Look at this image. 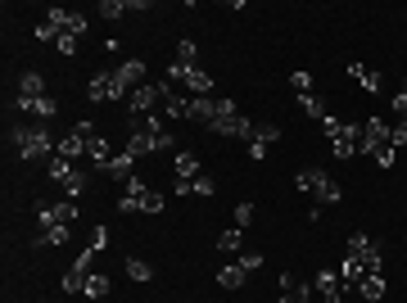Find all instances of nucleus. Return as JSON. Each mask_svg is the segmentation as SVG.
Masks as SVG:
<instances>
[{"mask_svg":"<svg viewBox=\"0 0 407 303\" xmlns=\"http://www.w3.org/2000/svg\"><path fill=\"white\" fill-rule=\"evenodd\" d=\"M177 145V136H172L168 127H163L159 118H131V140H127V154H159V149H172Z\"/></svg>","mask_w":407,"mask_h":303,"instance_id":"1","label":"nucleus"},{"mask_svg":"<svg viewBox=\"0 0 407 303\" xmlns=\"http://www.w3.org/2000/svg\"><path fill=\"white\" fill-rule=\"evenodd\" d=\"M9 145H14L18 158H50L55 154V140L45 122H14L9 127Z\"/></svg>","mask_w":407,"mask_h":303,"instance_id":"2","label":"nucleus"},{"mask_svg":"<svg viewBox=\"0 0 407 303\" xmlns=\"http://www.w3.org/2000/svg\"><path fill=\"white\" fill-rule=\"evenodd\" d=\"M322 131L331 136V145H335V158H353V154H362V127L357 122H339L326 113L322 118Z\"/></svg>","mask_w":407,"mask_h":303,"instance_id":"3","label":"nucleus"},{"mask_svg":"<svg viewBox=\"0 0 407 303\" xmlns=\"http://www.w3.org/2000/svg\"><path fill=\"white\" fill-rule=\"evenodd\" d=\"M344 253H348V258H357V263H366V272H385V249H380V240H371L366 231L348 235Z\"/></svg>","mask_w":407,"mask_h":303,"instance_id":"4","label":"nucleus"},{"mask_svg":"<svg viewBox=\"0 0 407 303\" xmlns=\"http://www.w3.org/2000/svg\"><path fill=\"white\" fill-rule=\"evenodd\" d=\"M77 200H41L36 204V217H41V226H73L77 222Z\"/></svg>","mask_w":407,"mask_h":303,"instance_id":"5","label":"nucleus"},{"mask_svg":"<svg viewBox=\"0 0 407 303\" xmlns=\"http://www.w3.org/2000/svg\"><path fill=\"white\" fill-rule=\"evenodd\" d=\"M109 77H113L118 100H122V96H131L136 87H145V64H141V59H122L118 68H109Z\"/></svg>","mask_w":407,"mask_h":303,"instance_id":"6","label":"nucleus"},{"mask_svg":"<svg viewBox=\"0 0 407 303\" xmlns=\"http://www.w3.org/2000/svg\"><path fill=\"white\" fill-rule=\"evenodd\" d=\"M163 91H168V82H154V87H136L127 96V113L131 118H150L154 104H163Z\"/></svg>","mask_w":407,"mask_h":303,"instance_id":"7","label":"nucleus"},{"mask_svg":"<svg viewBox=\"0 0 407 303\" xmlns=\"http://www.w3.org/2000/svg\"><path fill=\"white\" fill-rule=\"evenodd\" d=\"M195 68H199V45L186 36V41L177 45V59L168 64V82L177 87V82H186V73H195Z\"/></svg>","mask_w":407,"mask_h":303,"instance_id":"8","label":"nucleus"},{"mask_svg":"<svg viewBox=\"0 0 407 303\" xmlns=\"http://www.w3.org/2000/svg\"><path fill=\"white\" fill-rule=\"evenodd\" d=\"M91 263H95V249L86 244V249H82V258H77L73 267L64 272V295H82V290H86V276H91Z\"/></svg>","mask_w":407,"mask_h":303,"instance_id":"9","label":"nucleus"},{"mask_svg":"<svg viewBox=\"0 0 407 303\" xmlns=\"http://www.w3.org/2000/svg\"><path fill=\"white\" fill-rule=\"evenodd\" d=\"M45 23L55 27V32H68V36H86V18L82 14H73V9H45Z\"/></svg>","mask_w":407,"mask_h":303,"instance_id":"10","label":"nucleus"},{"mask_svg":"<svg viewBox=\"0 0 407 303\" xmlns=\"http://www.w3.org/2000/svg\"><path fill=\"white\" fill-rule=\"evenodd\" d=\"M14 109H18V118H41V122H50L55 113H59V100H55V96H41V100H14Z\"/></svg>","mask_w":407,"mask_h":303,"instance_id":"11","label":"nucleus"},{"mask_svg":"<svg viewBox=\"0 0 407 303\" xmlns=\"http://www.w3.org/2000/svg\"><path fill=\"white\" fill-rule=\"evenodd\" d=\"M145 195H150V186H145L141 177H131V182H122V195H118V213H141Z\"/></svg>","mask_w":407,"mask_h":303,"instance_id":"12","label":"nucleus"},{"mask_svg":"<svg viewBox=\"0 0 407 303\" xmlns=\"http://www.w3.org/2000/svg\"><path fill=\"white\" fill-rule=\"evenodd\" d=\"M313 290H317L322 303H344V281H339V272H317Z\"/></svg>","mask_w":407,"mask_h":303,"instance_id":"13","label":"nucleus"},{"mask_svg":"<svg viewBox=\"0 0 407 303\" xmlns=\"http://www.w3.org/2000/svg\"><path fill=\"white\" fill-rule=\"evenodd\" d=\"M380 145H390V122L385 118L362 122V154H371V149H380Z\"/></svg>","mask_w":407,"mask_h":303,"instance_id":"14","label":"nucleus"},{"mask_svg":"<svg viewBox=\"0 0 407 303\" xmlns=\"http://www.w3.org/2000/svg\"><path fill=\"white\" fill-rule=\"evenodd\" d=\"M86 100H95V104L118 100V91H113V77H109V73H95V77L86 82Z\"/></svg>","mask_w":407,"mask_h":303,"instance_id":"15","label":"nucleus"},{"mask_svg":"<svg viewBox=\"0 0 407 303\" xmlns=\"http://www.w3.org/2000/svg\"><path fill=\"white\" fill-rule=\"evenodd\" d=\"M163 113H168V118H190V96H181L172 82H168V91H163Z\"/></svg>","mask_w":407,"mask_h":303,"instance_id":"16","label":"nucleus"},{"mask_svg":"<svg viewBox=\"0 0 407 303\" xmlns=\"http://www.w3.org/2000/svg\"><path fill=\"white\" fill-rule=\"evenodd\" d=\"M213 118H217V100H213V96H190V122L213 127Z\"/></svg>","mask_w":407,"mask_h":303,"instance_id":"17","label":"nucleus"},{"mask_svg":"<svg viewBox=\"0 0 407 303\" xmlns=\"http://www.w3.org/2000/svg\"><path fill=\"white\" fill-rule=\"evenodd\" d=\"M86 158L95 163V172H104V168L113 163V145L104 136H95V140H86Z\"/></svg>","mask_w":407,"mask_h":303,"instance_id":"18","label":"nucleus"},{"mask_svg":"<svg viewBox=\"0 0 407 303\" xmlns=\"http://www.w3.org/2000/svg\"><path fill=\"white\" fill-rule=\"evenodd\" d=\"M357 295H362L366 303H380L385 299V276H380V272H366V276L357 281Z\"/></svg>","mask_w":407,"mask_h":303,"instance_id":"19","label":"nucleus"},{"mask_svg":"<svg viewBox=\"0 0 407 303\" xmlns=\"http://www.w3.org/2000/svg\"><path fill=\"white\" fill-rule=\"evenodd\" d=\"M55 154H59V158H68V163H73V158H86V136L68 131V136L59 140V145H55Z\"/></svg>","mask_w":407,"mask_h":303,"instance_id":"20","label":"nucleus"},{"mask_svg":"<svg viewBox=\"0 0 407 303\" xmlns=\"http://www.w3.org/2000/svg\"><path fill=\"white\" fill-rule=\"evenodd\" d=\"M45 96V77L41 73H23L18 77V100H41Z\"/></svg>","mask_w":407,"mask_h":303,"instance_id":"21","label":"nucleus"},{"mask_svg":"<svg viewBox=\"0 0 407 303\" xmlns=\"http://www.w3.org/2000/svg\"><path fill=\"white\" fill-rule=\"evenodd\" d=\"M59 191L68 195V200H77V195H86V191H91V172H82V168H73V172L64 177V186H59Z\"/></svg>","mask_w":407,"mask_h":303,"instance_id":"22","label":"nucleus"},{"mask_svg":"<svg viewBox=\"0 0 407 303\" xmlns=\"http://www.w3.org/2000/svg\"><path fill=\"white\" fill-rule=\"evenodd\" d=\"M104 172L118 177V182H131V177H136V154H127V149H122V154H113V163L104 168Z\"/></svg>","mask_w":407,"mask_h":303,"instance_id":"23","label":"nucleus"},{"mask_svg":"<svg viewBox=\"0 0 407 303\" xmlns=\"http://www.w3.org/2000/svg\"><path fill=\"white\" fill-rule=\"evenodd\" d=\"M245 281H249V272L240 267V263H227V267L217 272V286H222V290H240Z\"/></svg>","mask_w":407,"mask_h":303,"instance_id":"24","label":"nucleus"},{"mask_svg":"<svg viewBox=\"0 0 407 303\" xmlns=\"http://www.w3.org/2000/svg\"><path fill=\"white\" fill-rule=\"evenodd\" d=\"M172 168H177V182H195V177H199V154L181 149V154H177V163H172Z\"/></svg>","mask_w":407,"mask_h":303,"instance_id":"25","label":"nucleus"},{"mask_svg":"<svg viewBox=\"0 0 407 303\" xmlns=\"http://www.w3.org/2000/svg\"><path fill=\"white\" fill-rule=\"evenodd\" d=\"M313 200H317V208H331V204H339V200H344V195H339V182H335V177H326V182L313 191Z\"/></svg>","mask_w":407,"mask_h":303,"instance_id":"26","label":"nucleus"},{"mask_svg":"<svg viewBox=\"0 0 407 303\" xmlns=\"http://www.w3.org/2000/svg\"><path fill=\"white\" fill-rule=\"evenodd\" d=\"M362 276H366V263H357V258H348V253H344V263H339V281H344V290L357 286Z\"/></svg>","mask_w":407,"mask_h":303,"instance_id":"27","label":"nucleus"},{"mask_svg":"<svg viewBox=\"0 0 407 303\" xmlns=\"http://www.w3.org/2000/svg\"><path fill=\"white\" fill-rule=\"evenodd\" d=\"M181 87L190 91V96H213V77L204 68H195V73H186V82H181Z\"/></svg>","mask_w":407,"mask_h":303,"instance_id":"28","label":"nucleus"},{"mask_svg":"<svg viewBox=\"0 0 407 303\" xmlns=\"http://www.w3.org/2000/svg\"><path fill=\"white\" fill-rule=\"evenodd\" d=\"M326 177H331V172H326V168H304V172L294 177V186H299V191H308V195H313L317 186L326 182Z\"/></svg>","mask_w":407,"mask_h":303,"instance_id":"29","label":"nucleus"},{"mask_svg":"<svg viewBox=\"0 0 407 303\" xmlns=\"http://www.w3.org/2000/svg\"><path fill=\"white\" fill-rule=\"evenodd\" d=\"M217 249L222 253H245V231H240V226H236V231H222L217 235Z\"/></svg>","mask_w":407,"mask_h":303,"instance_id":"30","label":"nucleus"},{"mask_svg":"<svg viewBox=\"0 0 407 303\" xmlns=\"http://www.w3.org/2000/svg\"><path fill=\"white\" fill-rule=\"evenodd\" d=\"M68 172H73V163H68V158H59V154L45 158V177H50L55 186H64V177H68Z\"/></svg>","mask_w":407,"mask_h":303,"instance_id":"31","label":"nucleus"},{"mask_svg":"<svg viewBox=\"0 0 407 303\" xmlns=\"http://www.w3.org/2000/svg\"><path fill=\"white\" fill-rule=\"evenodd\" d=\"M82 295H86V299H104V295H109V276H104V272H91Z\"/></svg>","mask_w":407,"mask_h":303,"instance_id":"32","label":"nucleus"},{"mask_svg":"<svg viewBox=\"0 0 407 303\" xmlns=\"http://www.w3.org/2000/svg\"><path fill=\"white\" fill-rule=\"evenodd\" d=\"M95 14H100V18H122V14H127V0H100Z\"/></svg>","mask_w":407,"mask_h":303,"instance_id":"33","label":"nucleus"},{"mask_svg":"<svg viewBox=\"0 0 407 303\" xmlns=\"http://www.w3.org/2000/svg\"><path fill=\"white\" fill-rule=\"evenodd\" d=\"M290 87L299 91V96H313V73L308 68H299V73H290Z\"/></svg>","mask_w":407,"mask_h":303,"instance_id":"34","label":"nucleus"},{"mask_svg":"<svg viewBox=\"0 0 407 303\" xmlns=\"http://www.w3.org/2000/svg\"><path fill=\"white\" fill-rule=\"evenodd\" d=\"M127 276H131V281H150V276H154V267H150L145 258H127Z\"/></svg>","mask_w":407,"mask_h":303,"instance_id":"35","label":"nucleus"},{"mask_svg":"<svg viewBox=\"0 0 407 303\" xmlns=\"http://www.w3.org/2000/svg\"><path fill=\"white\" fill-rule=\"evenodd\" d=\"M371 158H376V168H394V163H399V149L380 145V149H371Z\"/></svg>","mask_w":407,"mask_h":303,"instance_id":"36","label":"nucleus"},{"mask_svg":"<svg viewBox=\"0 0 407 303\" xmlns=\"http://www.w3.org/2000/svg\"><path fill=\"white\" fill-rule=\"evenodd\" d=\"M299 109H304L308 118H317V122L326 118V109H322V100H317V96H299Z\"/></svg>","mask_w":407,"mask_h":303,"instance_id":"37","label":"nucleus"},{"mask_svg":"<svg viewBox=\"0 0 407 303\" xmlns=\"http://www.w3.org/2000/svg\"><path fill=\"white\" fill-rule=\"evenodd\" d=\"M68 235H73V226H45L41 244H68Z\"/></svg>","mask_w":407,"mask_h":303,"instance_id":"38","label":"nucleus"},{"mask_svg":"<svg viewBox=\"0 0 407 303\" xmlns=\"http://www.w3.org/2000/svg\"><path fill=\"white\" fill-rule=\"evenodd\" d=\"M258 140H263V145H276V140H280V122H258Z\"/></svg>","mask_w":407,"mask_h":303,"instance_id":"39","label":"nucleus"},{"mask_svg":"<svg viewBox=\"0 0 407 303\" xmlns=\"http://www.w3.org/2000/svg\"><path fill=\"white\" fill-rule=\"evenodd\" d=\"M254 213H258V208L249 204V200H245V204H236V226H240V231H245V226L254 222Z\"/></svg>","mask_w":407,"mask_h":303,"instance_id":"40","label":"nucleus"},{"mask_svg":"<svg viewBox=\"0 0 407 303\" xmlns=\"http://www.w3.org/2000/svg\"><path fill=\"white\" fill-rule=\"evenodd\" d=\"M240 267H245V272H258V267H263V253H258V249H245V253H240Z\"/></svg>","mask_w":407,"mask_h":303,"instance_id":"41","label":"nucleus"},{"mask_svg":"<svg viewBox=\"0 0 407 303\" xmlns=\"http://www.w3.org/2000/svg\"><path fill=\"white\" fill-rule=\"evenodd\" d=\"M163 204H168V200H163L159 191H150V195H145V204H141V213H163Z\"/></svg>","mask_w":407,"mask_h":303,"instance_id":"42","label":"nucleus"},{"mask_svg":"<svg viewBox=\"0 0 407 303\" xmlns=\"http://www.w3.org/2000/svg\"><path fill=\"white\" fill-rule=\"evenodd\" d=\"M190 191H195V195H213V191H217V182H213V177H195V182H190Z\"/></svg>","mask_w":407,"mask_h":303,"instance_id":"43","label":"nucleus"},{"mask_svg":"<svg viewBox=\"0 0 407 303\" xmlns=\"http://www.w3.org/2000/svg\"><path fill=\"white\" fill-rule=\"evenodd\" d=\"M77 41H82V36H68V32H59L55 50H59V54H77Z\"/></svg>","mask_w":407,"mask_h":303,"instance_id":"44","label":"nucleus"},{"mask_svg":"<svg viewBox=\"0 0 407 303\" xmlns=\"http://www.w3.org/2000/svg\"><path fill=\"white\" fill-rule=\"evenodd\" d=\"M390 145H394V149L407 145V122H394V127H390Z\"/></svg>","mask_w":407,"mask_h":303,"instance_id":"45","label":"nucleus"},{"mask_svg":"<svg viewBox=\"0 0 407 303\" xmlns=\"http://www.w3.org/2000/svg\"><path fill=\"white\" fill-rule=\"evenodd\" d=\"M104 244H109V226H95V235H91V249H95V253H100V249H104Z\"/></svg>","mask_w":407,"mask_h":303,"instance_id":"46","label":"nucleus"},{"mask_svg":"<svg viewBox=\"0 0 407 303\" xmlns=\"http://www.w3.org/2000/svg\"><path fill=\"white\" fill-rule=\"evenodd\" d=\"M380 82H385V77H380V73H376V68H366V77H362V87H366V91H371V96H376V91H380Z\"/></svg>","mask_w":407,"mask_h":303,"instance_id":"47","label":"nucleus"},{"mask_svg":"<svg viewBox=\"0 0 407 303\" xmlns=\"http://www.w3.org/2000/svg\"><path fill=\"white\" fill-rule=\"evenodd\" d=\"M73 131H77V136H86V140H95V136H100V131H95V122H77Z\"/></svg>","mask_w":407,"mask_h":303,"instance_id":"48","label":"nucleus"},{"mask_svg":"<svg viewBox=\"0 0 407 303\" xmlns=\"http://www.w3.org/2000/svg\"><path fill=\"white\" fill-rule=\"evenodd\" d=\"M394 113H399V118L407 122V96H403V91H399V96H394Z\"/></svg>","mask_w":407,"mask_h":303,"instance_id":"49","label":"nucleus"},{"mask_svg":"<svg viewBox=\"0 0 407 303\" xmlns=\"http://www.w3.org/2000/svg\"><path fill=\"white\" fill-rule=\"evenodd\" d=\"M263 154H267V145H263V140L254 136V140H249V158H263Z\"/></svg>","mask_w":407,"mask_h":303,"instance_id":"50","label":"nucleus"},{"mask_svg":"<svg viewBox=\"0 0 407 303\" xmlns=\"http://www.w3.org/2000/svg\"><path fill=\"white\" fill-rule=\"evenodd\" d=\"M308 303H322V299H317V295H313V299H308Z\"/></svg>","mask_w":407,"mask_h":303,"instance_id":"51","label":"nucleus"},{"mask_svg":"<svg viewBox=\"0 0 407 303\" xmlns=\"http://www.w3.org/2000/svg\"><path fill=\"white\" fill-rule=\"evenodd\" d=\"M403 96H407V82H403Z\"/></svg>","mask_w":407,"mask_h":303,"instance_id":"52","label":"nucleus"},{"mask_svg":"<svg viewBox=\"0 0 407 303\" xmlns=\"http://www.w3.org/2000/svg\"><path fill=\"white\" fill-rule=\"evenodd\" d=\"M362 303H366V299H362Z\"/></svg>","mask_w":407,"mask_h":303,"instance_id":"53","label":"nucleus"}]
</instances>
